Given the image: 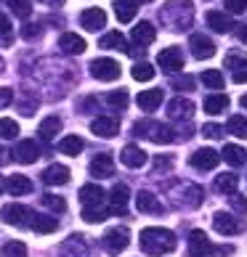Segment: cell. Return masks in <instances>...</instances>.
<instances>
[{
	"label": "cell",
	"instance_id": "obj_29",
	"mask_svg": "<svg viewBox=\"0 0 247 257\" xmlns=\"http://www.w3.org/2000/svg\"><path fill=\"white\" fill-rule=\"evenodd\" d=\"M138 3H141V0H117V3H115V14L120 19V24H128V22L136 19Z\"/></svg>",
	"mask_w": 247,
	"mask_h": 257
},
{
	"label": "cell",
	"instance_id": "obj_21",
	"mask_svg": "<svg viewBox=\"0 0 247 257\" xmlns=\"http://www.w3.org/2000/svg\"><path fill=\"white\" fill-rule=\"evenodd\" d=\"M91 175L93 178H112L115 175V159L109 154H96L91 159Z\"/></svg>",
	"mask_w": 247,
	"mask_h": 257
},
{
	"label": "cell",
	"instance_id": "obj_10",
	"mask_svg": "<svg viewBox=\"0 0 247 257\" xmlns=\"http://www.w3.org/2000/svg\"><path fill=\"white\" fill-rule=\"evenodd\" d=\"M30 215H32V209H27L22 204H6L0 209V217H3V223H8V225H27L30 223Z\"/></svg>",
	"mask_w": 247,
	"mask_h": 257
},
{
	"label": "cell",
	"instance_id": "obj_49",
	"mask_svg": "<svg viewBox=\"0 0 247 257\" xmlns=\"http://www.w3.org/2000/svg\"><path fill=\"white\" fill-rule=\"evenodd\" d=\"M247 64V59H242V56H236V53H229L226 56V66H229L231 72H236L239 66H244Z\"/></svg>",
	"mask_w": 247,
	"mask_h": 257
},
{
	"label": "cell",
	"instance_id": "obj_52",
	"mask_svg": "<svg viewBox=\"0 0 247 257\" xmlns=\"http://www.w3.org/2000/svg\"><path fill=\"white\" fill-rule=\"evenodd\" d=\"M170 167H173V159H170V157H157L154 159V170H157V173H165V170H170Z\"/></svg>",
	"mask_w": 247,
	"mask_h": 257
},
{
	"label": "cell",
	"instance_id": "obj_4",
	"mask_svg": "<svg viewBox=\"0 0 247 257\" xmlns=\"http://www.w3.org/2000/svg\"><path fill=\"white\" fill-rule=\"evenodd\" d=\"M133 133L141 138H149L151 144H170L176 136L173 130H170L168 125H162V122H154V119H138L136 125H133Z\"/></svg>",
	"mask_w": 247,
	"mask_h": 257
},
{
	"label": "cell",
	"instance_id": "obj_15",
	"mask_svg": "<svg viewBox=\"0 0 247 257\" xmlns=\"http://www.w3.org/2000/svg\"><path fill=\"white\" fill-rule=\"evenodd\" d=\"M218 162H221V154L215 149H199L192 154V167L197 170H215Z\"/></svg>",
	"mask_w": 247,
	"mask_h": 257
},
{
	"label": "cell",
	"instance_id": "obj_13",
	"mask_svg": "<svg viewBox=\"0 0 247 257\" xmlns=\"http://www.w3.org/2000/svg\"><path fill=\"white\" fill-rule=\"evenodd\" d=\"M213 228L218 233H223V236H234V233L242 231V223L236 220L234 215H229V212H215L213 215Z\"/></svg>",
	"mask_w": 247,
	"mask_h": 257
},
{
	"label": "cell",
	"instance_id": "obj_42",
	"mask_svg": "<svg viewBox=\"0 0 247 257\" xmlns=\"http://www.w3.org/2000/svg\"><path fill=\"white\" fill-rule=\"evenodd\" d=\"M128 101H130V98H128V93H125V90H112L109 96H107V103H109L112 109H125V106H128Z\"/></svg>",
	"mask_w": 247,
	"mask_h": 257
},
{
	"label": "cell",
	"instance_id": "obj_19",
	"mask_svg": "<svg viewBox=\"0 0 247 257\" xmlns=\"http://www.w3.org/2000/svg\"><path fill=\"white\" fill-rule=\"evenodd\" d=\"M154 37H157V30H154V24L151 22H141L133 27V32H130V40L141 45V48H146V45L154 43Z\"/></svg>",
	"mask_w": 247,
	"mask_h": 257
},
{
	"label": "cell",
	"instance_id": "obj_38",
	"mask_svg": "<svg viewBox=\"0 0 247 257\" xmlns=\"http://www.w3.org/2000/svg\"><path fill=\"white\" fill-rule=\"evenodd\" d=\"M109 217V209L104 207H83V220L85 223H101Z\"/></svg>",
	"mask_w": 247,
	"mask_h": 257
},
{
	"label": "cell",
	"instance_id": "obj_14",
	"mask_svg": "<svg viewBox=\"0 0 247 257\" xmlns=\"http://www.w3.org/2000/svg\"><path fill=\"white\" fill-rule=\"evenodd\" d=\"M189 48H192L194 59H213L215 56V43L210 40V37H205V35H192Z\"/></svg>",
	"mask_w": 247,
	"mask_h": 257
},
{
	"label": "cell",
	"instance_id": "obj_6",
	"mask_svg": "<svg viewBox=\"0 0 247 257\" xmlns=\"http://www.w3.org/2000/svg\"><path fill=\"white\" fill-rule=\"evenodd\" d=\"M101 244H104V249H107L109 254H120L130 244L128 228H112V231H107V233H104V239H101Z\"/></svg>",
	"mask_w": 247,
	"mask_h": 257
},
{
	"label": "cell",
	"instance_id": "obj_28",
	"mask_svg": "<svg viewBox=\"0 0 247 257\" xmlns=\"http://www.w3.org/2000/svg\"><path fill=\"white\" fill-rule=\"evenodd\" d=\"M138 106L144 109V111H154L159 103H162V90L159 88H149V90H141L138 93Z\"/></svg>",
	"mask_w": 247,
	"mask_h": 257
},
{
	"label": "cell",
	"instance_id": "obj_37",
	"mask_svg": "<svg viewBox=\"0 0 247 257\" xmlns=\"http://www.w3.org/2000/svg\"><path fill=\"white\" fill-rule=\"evenodd\" d=\"M226 130L234 133L236 138H247V117H242V114H234V117L229 119V125H226Z\"/></svg>",
	"mask_w": 247,
	"mask_h": 257
},
{
	"label": "cell",
	"instance_id": "obj_34",
	"mask_svg": "<svg viewBox=\"0 0 247 257\" xmlns=\"http://www.w3.org/2000/svg\"><path fill=\"white\" fill-rule=\"evenodd\" d=\"M226 162H229L231 167H239V165H244V159H247V151L244 149H239V146H234V144H229L223 149V154H221Z\"/></svg>",
	"mask_w": 247,
	"mask_h": 257
},
{
	"label": "cell",
	"instance_id": "obj_26",
	"mask_svg": "<svg viewBox=\"0 0 247 257\" xmlns=\"http://www.w3.org/2000/svg\"><path fill=\"white\" fill-rule=\"evenodd\" d=\"M59 48L64 53H69V56H80L85 51V40H83L80 35H74V32H64L59 37Z\"/></svg>",
	"mask_w": 247,
	"mask_h": 257
},
{
	"label": "cell",
	"instance_id": "obj_60",
	"mask_svg": "<svg viewBox=\"0 0 247 257\" xmlns=\"http://www.w3.org/2000/svg\"><path fill=\"white\" fill-rule=\"evenodd\" d=\"M0 194H3V180H0Z\"/></svg>",
	"mask_w": 247,
	"mask_h": 257
},
{
	"label": "cell",
	"instance_id": "obj_20",
	"mask_svg": "<svg viewBox=\"0 0 247 257\" xmlns=\"http://www.w3.org/2000/svg\"><path fill=\"white\" fill-rule=\"evenodd\" d=\"M192 114H194V103L184 96H178L168 103V117L170 119H192Z\"/></svg>",
	"mask_w": 247,
	"mask_h": 257
},
{
	"label": "cell",
	"instance_id": "obj_54",
	"mask_svg": "<svg viewBox=\"0 0 247 257\" xmlns=\"http://www.w3.org/2000/svg\"><path fill=\"white\" fill-rule=\"evenodd\" d=\"M176 90H194V80L192 77H184V80H176L173 82Z\"/></svg>",
	"mask_w": 247,
	"mask_h": 257
},
{
	"label": "cell",
	"instance_id": "obj_11",
	"mask_svg": "<svg viewBox=\"0 0 247 257\" xmlns=\"http://www.w3.org/2000/svg\"><path fill=\"white\" fill-rule=\"evenodd\" d=\"M14 159L22 162V165H32V162L40 159V146L35 144V141H19V144L14 146Z\"/></svg>",
	"mask_w": 247,
	"mask_h": 257
},
{
	"label": "cell",
	"instance_id": "obj_32",
	"mask_svg": "<svg viewBox=\"0 0 247 257\" xmlns=\"http://www.w3.org/2000/svg\"><path fill=\"white\" fill-rule=\"evenodd\" d=\"M83 149H85V144H83L80 136H66V138L59 141V151H61V154H66V157H77Z\"/></svg>",
	"mask_w": 247,
	"mask_h": 257
},
{
	"label": "cell",
	"instance_id": "obj_47",
	"mask_svg": "<svg viewBox=\"0 0 247 257\" xmlns=\"http://www.w3.org/2000/svg\"><path fill=\"white\" fill-rule=\"evenodd\" d=\"M11 32H14V24L8 22V16L0 14V37H3V40L8 43V40H11Z\"/></svg>",
	"mask_w": 247,
	"mask_h": 257
},
{
	"label": "cell",
	"instance_id": "obj_59",
	"mask_svg": "<svg viewBox=\"0 0 247 257\" xmlns=\"http://www.w3.org/2000/svg\"><path fill=\"white\" fill-rule=\"evenodd\" d=\"M3 66H6V64H3V56H0V72H3Z\"/></svg>",
	"mask_w": 247,
	"mask_h": 257
},
{
	"label": "cell",
	"instance_id": "obj_51",
	"mask_svg": "<svg viewBox=\"0 0 247 257\" xmlns=\"http://www.w3.org/2000/svg\"><path fill=\"white\" fill-rule=\"evenodd\" d=\"M226 11H231V14L247 11V0H226Z\"/></svg>",
	"mask_w": 247,
	"mask_h": 257
},
{
	"label": "cell",
	"instance_id": "obj_24",
	"mask_svg": "<svg viewBox=\"0 0 247 257\" xmlns=\"http://www.w3.org/2000/svg\"><path fill=\"white\" fill-rule=\"evenodd\" d=\"M3 188L11 196H27V194H32V180L27 178V175H11L3 183Z\"/></svg>",
	"mask_w": 247,
	"mask_h": 257
},
{
	"label": "cell",
	"instance_id": "obj_53",
	"mask_svg": "<svg viewBox=\"0 0 247 257\" xmlns=\"http://www.w3.org/2000/svg\"><path fill=\"white\" fill-rule=\"evenodd\" d=\"M14 101V90L11 88H0V109H6Z\"/></svg>",
	"mask_w": 247,
	"mask_h": 257
},
{
	"label": "cell",
	"instance_id": "obj_43",
	"mask_svg": "<svg viewBox=\"0 0 247 257\" xmlns=\"http://www.w3.org/2000/svg\"><path fill=\"white\" fill-rule=\"evenodd\" d=\"M16 136H19V125H16V122L8 119V117L0 119V138L11 141V138H16Z\"/></svg>",
	"mask_w": 247,
	"mask_h": 257
},
{
	"label": "cell",
	"instance_id": "obj_31",
	"mask_svg": "<svg viewBox=\"0 0 247 257\" xmlns=\"http://www.w3.org/2000/svg\"><path fill=\"white\" fill-rule=\"evenodd\" d=\"M61 130V119L59 117H45L40 122V127H37V136H40L43 141H53L56 136H59Z\"/></svg>",
	"mask_w": 247,
	"mask_h": 257
},
{
	"label": "cell",
	"instance_id": "obj_30",
	"mask_svg": "<svg viewBox=\"0 0 247 257\" xmlns=\"http://www.w3.org/2000/svg\"><path fill=\"white\" fill-rule=\"evenodd\" d=\"M205 22L210 24V30H215V32H231L234 30V22L226 14H221V11H207V16H205Z\"/></svg>",
	"mask_w": 247,
	"mask_h": 257
},
{
	"label": "cell",
	"instance_id": "obj_8",
	"mask_svg": "<svg viewBox=\"0 0 247 257\" xmlns=\"http://www.w3.org/2000/svg\"><path fill=\"white\" fill-rule=\"evenodd\" d=\"M157 64L162 66V72H168V74L181 72V69H184V53H181V48L170 45V48L159 51V56H157Z\"/></svg>",
	"mask_w": 247,
	"mask_h": 257
},
{
	"label": "cell",
	"instance_id": "obj_48",
	"mask_svg": "<svg viewBox=\"0 0 247 257\" xmlns=\"http://www.w3.org/2000/svg\"><path fill=\"white\" fill-rule=\"evenodd\" d=\"M229 196H231V207L236 209V212H239V215H247V199H244V196H239L236 191H234V194H229Z\"/></svg>",
	"mask_w": 247,
	"mask_h": 257
},
{
	"label": "cell",
	"instance_id": "obj_23",
	"mask_svg": "<svg viewBox=\"0 0 247 257\" xmlns=\"http://www.w3.org/2000/svg\"><path fill=\"white\" fill-rule=\"evenodd\" d=\"M32 228L35 233H53L56 228H59V220H56L53 215H40V212H32L30 215V223H27Z\"/></svg>",
	"mask_w": 247,
	"mask_h": 257
},
{
	"label": "cell",
	"instance_id": "obj_36",
	"mask_svg": "<svg viewBox=\"0 0 247 257\" xmlns=\"http://www.w3.org/2000/svg\"><path fill=\"white\" fill-rule=\"evenodd\" d=\"M99 45L109 51H125V37H122V32H107L99 40Z\"/></svg>",
	"mask_w": 247,
	"mask_h": 257
},
{
	"label": "cell",
	"instance_id": "obj_58",
	"mask_svg": "<svg viewBox=\"0 0 247 257\" xmlns=\"http://www.w3.org/2000/svg\"><path fill=\"white\" fill-rule=\"evenodd\" d=\"M239 103H242V106H244V109H247V93H244V96H242V98H239Z\"/></svg>",
	"mask_w": 247,
	"mask_h": 257
},
{
	"label": "cell",
	"instance_id": "obj_9",
	"mask_svg": "<svg viewBox=\"0 0 247 257\" xmlns=\"http://www.w3.org/2000/svg\"><path fill=\"white\" fill-rule=\"evenodd\" d=\"M189 254L192 257H210V254H215V246L205 236V231H192V236H189Z\"/></svg>",
	"mask_w": 247,
	"mask_h": 257
},
{
	"label": "cell",
	"instance_id": "obj_17",
	"mask_svg": "<svg viewBox=\"0 0 247 257\" xmlns=\"http://www.w3.org/2000/svg\"><path fill=\"white\" fill-rule=\"evenodd\" d=\"M91 130L99 138H115L120 133V122H117V117H96L91 122Z\"/></svg>",
	"mask_w": 247,
	"mask_h": 257
},
{
	"label": "cell",
	"instance_id": "obj_1",
	"mask_svg": "<svg viewBox=\"0 0 247 257\" xmlns=\"http://www.w3.org/2000/svg\"><path fill=\"white\" fill-rule=\"evenodd\" d=\"M138 241H141V252L151 257H159L176 249V233L168 231V228H144Z\"/></svg>",
	"mask_w": 247,
	"mask_h": 257
},
{
	"label": "cell",
	"instance_id": "obj_45",
	"mask_svg": "<svg viewBox=\"0 0 247 257\" xmlns=\"http://www.w3.org/2000/svg\"><path fill=\"white\" fill-rule=\"evenodd\" d=\"M43 204L48 207L51 212H59V215L66 209V202H64L61 196H56V194H45V196H43Z\"/></svg>",
	"mask_w": 247,
	"mask_h": 257
},
{
	"label": "cell",
	"instance_id": "obj_5",
	"mask_svg": "<svg viewBox=\"0 0 247 257\" xmlns=\"http://www.w3.org/2000/svg\"><path fill=\"white\" fill-rule=\"evenodd\" d=\"M59 254L61 257H96L91 249V241L80 233H72L61 246H59Z\"/></svg>",
	"mask_w": 247,
	"mask_h": 257
},
{
	"label": "cell",
	"instance_id": "obj_50",
	"mask_svg": "<svg viewBox=\"0 0 247 257\" xmlns=\"http://www.w3.org/2000/svg\"><path fill=\"white\" fill-rule=\"evenodd\" d=\"M223 130H226V127L215 125V122H210V125H205V127H202V133H205L207 138H223Z\"/></svg>",
	"mask_w": 247,
	"mask_h": 257
},
{
	"label": "cell",
	"instance_id": "obj_2",
	"mask_svg": "<svg viewBox=\"0 0 247 257\" xmlns=\"http://www.w3.org/2000/svg\"><path fill=\"white\" fill-rule=\"evenodd\" d=\"M168 196H170V202H173L178 209H194L202 204V188H199L197 183H189V180H178V183H173L168 188Z\"/></svg>",
	"mask_w": 247,
	"mask_h": 257
},
{
	"label": "cell",
	"instance_id": "obj_55",
	"mask_svg": "<svg viewBox=\"0 0 247 257\" xmlns=\"http://www.w3.org/2000/svg\"><path fill=\"white\" fill-rule=\"evenodd\" d=\"M234 82H236V85L247 82V64H244V66H239V69L234 72Z\"/></svg>",
	"mask_w": 247,
	"mask_h": 257
},
{
	"label": "cell",
	"instance_id": "obj_46",
	"mask_svg": "<svg viewBox=\"0 0 247 257\" xmlns=\"http://www.w3.org/2000/svg\"><path fill=\"white\" fill-rule=\"evenodd\" d=\"M40 35H43V27L37 24V22L24 24V27H22V37H24V40H37Z\"/></svg>",
	"mask_w": 247,
	"mask_h": 257
},
{
	"label": "cell",
	"instance_id": "obj_25",
	"mask_svg": "<svg viewBox=\"0 0 247 257\" xmlns=\"http://www.w3.org/2000/svg\"><path fill=\"white\" fill-rule=\"evenodd\" d=\"M136 207H138V212L141 215H157V212H162V202L151 194V191H141L136 196Z\"/></svg>",
	"mask_w": 247,
	"mask_h": 257
},
{
	"label": "cell",
	"instance_id": "obj_44",
	"mask_svg": "<svg viewBox=\"0 0 247 257\" xmlns=\"http://www.w3.org/2000/svg\"><path fill=\"white\" fill-rule=\"evenodd\" d=\"M3 254L6 257H27V244H22V241H6L3 244Z\"/></svg>",
	"mask_w": 247,
	"mask_h": 257
},
{
	"label": "cell",
	"instance_id": "obj_39",
	"mask_svg": "<svg viewBox=\"0 0 247 257\" xmlns=\"http://www.w3.org/2000/svg\"><path fill=\"white\" fill-rule=\"evenodd\" d=\"M133 80H138V82H149L151 77H154V66L146 64V61H138L136 66H133Z\"/></svg>",
	"mask_w": 247,
	"mask_h": 257
},
{
	"label": "cell",
	"instance_id": "obj_56",
	"mask_svg": "<svg viewBox=\"0 0 247 257\" xmlns=\"http://www.w3.org/2000/svg\"><path fill=\"white\" fill-rule=\"evenodd\" d=\"M239 40L247 45V27H242V30H239Z\"/></svg>",
	"mask_w": 247,
	"mask_h": 257
},
{
	"label": "cell",
	"instance_id": "obj_7",
	"mask_svg": "<svg viewBox=\"0 0 247 257\" xmlns=\"http://www.w3.org/2000/svg\"><path fill=\"white\" fill-rule=\"evenodd\" d=\"M91 74L101 82H112L120 77V64L115 59H96L91 61Z\"/></svg>",
	"mask_w": 247,
	"mask_h": 257
},
{
	"label": "cell",
	"instance_id": "obj_3",
	"mask_svg": "<svg viewBox=\"0 0 247 257\" xmlns=\"http://www.w3.org/2000/svg\"><path fill=\"white\" fill-rule=\"evenodd\" d=\"M159 16H162L173 30H189V27H192V3H189V0H170L168 6H162Z\"/></svg>",
	"mask_w": 247,
	"mask_h": 257
},
{
	"label": "cell",
	"instance_id": "obj_16",
	"mask_svg": "<svg viewBox=\"0 0 247 257\" xmlns=\"http://www.w3.org/2000/svg\"><path fill=\"white\" fill-rule=\"evenodd\" d=\"M120 162L125 167H130V170H141L146 165V151H141L138 146H133V144H128L125 149L120 151Z\"/></svg>",
	"mask_w": 247,
	"mask_h": 257
},
{
	"label": "cell",
	"instance_id": "obj_27",
	"mask_svg": "<svg viewBox=\"0 0 247 257\" xmlns=\"http://www.w3.org/2000/svg\"><path fill=\"white\" fill-rule=\"evenodd\" d=\"M43 183H45V186H64V183H69V170H66L64 165H51V167H45Z\"/></svg>",
	"mask_w": 247,
	"mask_h": 257
},
{
	"label": "cell",
	"instance_id": "obj_35",
	"mask_svg": "<svg viewBox=\"0 0 247 257\" xmlns=\"http://www.w3.org/2000/svg\"><path fill=\"white\" fill-rule=\"evenodd\" d=\"M215 191L218 194H234L236 191V175L234 173H221L215 178Z\"/></svg>",
	"mask_w": 247,
	"mask_h": 257
},
{
	"label": "cell",
	"instance_id": "obj_40",
	"mask_svg": "<svg viewBox=\"0 0 247 257\" xmlns=\"http://www.w3.org/2000/svg\"><path fill=\"white\" fill-rule=\"evenodd\" d=\"M8 8H11L19 19H30V14H32V3H30V0H8Z\"/></svg>",
	"mask_w": 247,
	"mask_h": 257
},
{
	"label": "cell",
	"instance_id": "obj_12",
	"mask_svg": "<svg viewBox=\"0 0 247 257\" xmlns=\"http://www.w3.org/2000/svg\"><path fill=\"white\" fill-rule=\"evenodd\" d=\"M128 199H130V188L125 183H117L109 194V215H125Z\"/></svg>",
	"mask_w": 247,
	"mask_h": 257
},
{
	"label": "cell",
	"instance_id": "obj_41",
	"mask_svg": "<svg viewBox=\"0 0 247 257\" xmlns=\"http://www.w3.org/2000/svg\"><path fill=\"white\" fill-rule=\"evenodd\" d=\"M202 85H205V88H213V90L223 88V74L218 72V69H207L202 74Z\"/></svg>",
	"mask_w": 247,
	"mask_h": 257
},
{
	"label": "cell",
	"instance_id": "obj_57",
	"mask_svg": "<svg viewBox=\"0 0 247 257\" xmlns=\"http://www.w3.org/2000/svg\"><path fill=\"white\" fill-rule=\"evenodd\" d=\"M40 3H45V6H61L64 0H40Z\"/></svg>",
	"mask_w": 247,
	"mask_h": 257
},
{
	"label": "cell",
	"instance_id": "obj_33",
	"mask_svg": "<svg viewBox=\"0 0 247 257\" xmlns=\"http://www.w3.org/2000/svg\"><path fill=\"white\" fill-rule=\"evenodd\" d=\"M229 109V98L223 96V93H213V96L205 98V111L207 114H221Z\"/></svg>",
	"mask_w": 247,
	"mask_h": 257
},
{
	"label": "cell",
	"instance_id": "obj_22",
	"mask_svg": "<svg viewBox=\"0 0 247 257\" xmlns=\"http://www.w3.org/2000/svg\"><path fill=\"white\" fill-rule=\"evenodd\" d=\"M80 24L88 32H99L101 27L107 24V14H104L101 8H85V11L80 14Z\"/></svg>",
	"mask_w": 247,
	"mask_h": 257
},
{
	"label": "cell",
	"instance_id": "obj_18",
	"mask_svg": "<svg viewBox=\"0 0 247 257\" xmlns=\"http://www.w3.org/2000/svg\"><path fill=\"white\" fill-rule=\"evenodd\" d=\"M80 202H83V207H104V202H107V191H104L101 186L88 183V186L80 188Z\"/></svg>",
	"mask_w": 247,
	"mask_h": 257
}]
</instances>
